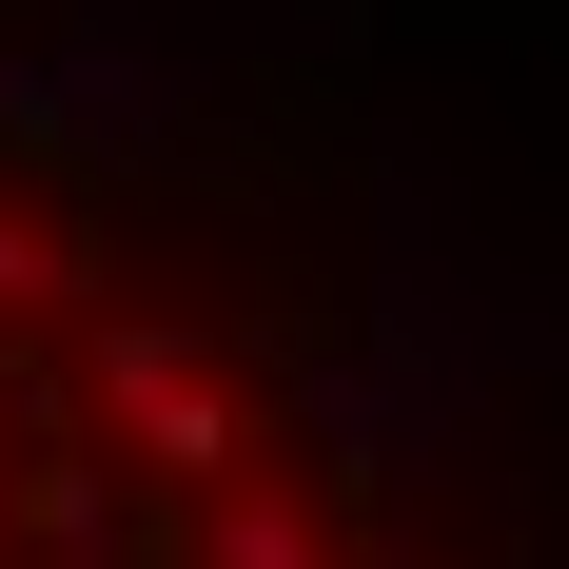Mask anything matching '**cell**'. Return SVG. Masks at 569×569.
<instances>
[{"label":"cell","mask_w":569,"mask_h":569,"mask_svg":"<svg viewBox=\"0 0 569 569\" xmlns=\"http://www.w3.org/2000/svg\"><path fill=\"white\" fill-rule=\"evenodd\" d=\"M0 511H20V550H40V569H158V530H138V471H118V452H79V432L0 471Z\"/></svg>","instance_id":"cell-2"},{"label":"cell","mask_w":569,"mask_h":569,"mask_svg":"<svg viewBox=\"0 0 569 569\" xmlns=\"http://www.w3.org/2000/svg\"><path fill=\"white\" fill-rule=\"evenodd\" d=\"M79 393H99V432H118L138 491H236V471H256V393H236V353L177 335V315H99Z\"/></svg>","instance_id":"cell-1"},{"label":"cell","mask_w":569,"mask_h":569,"mask_svg":"<svg viewBox=\"0 0 569 569\" xmlns=\"http://www.w3.org/2000/svg\"><path fill=\"white\" fill-rule=\"evenodd\" d=\"M197 569H335V530L295 511L276 471H236V491H197Z\"/></svg>","instance_id":"cell-3"},{"label":"cell","mask_w":569,"mask_h":569,"mask_svg":"<svg viewBox=\"0 0 569 569\" xmlns=\"http://www.w3.org/2000/svg\"><path fill=\"white\" fill-rule=\"evenodd\" d=\"M59 432H79V412H59V353H40V335H0V471L59 452Z\"/></svg>","instance_id":"cell-5"},{"label":"cell","mask_w":569,"mask_h":569,"mask_svg":"<svg viewBox=\"0 0 569 569\" xmlns=\"http://www.w3.org/2000/svg\"><path fill=\"white\" fill-rule=\"evenodd\" d=\"M79 295H99V256H79L40 197H0V315H79Z\"/></svg>","instance_id":"cell-4"}]
</instances>
